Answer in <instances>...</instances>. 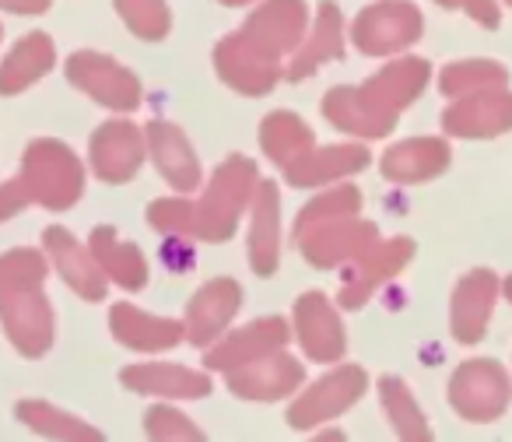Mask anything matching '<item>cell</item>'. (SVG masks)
Returning <instances> with one entry per match:
<instances>
[{
	"label": "cell",
	"mask_w": 512,
	"mask_h": 442,
	"mask_svg": "<svg viewBox=\"0 0 512 442\" xmlns=\"http://www.w3.org/2000/svg\"><path fill=\"white\" fill-rule=\"evenodd\" d=\"M71 71H85V78L81 74H71V78H78L81 85H85V92L99 95L106 106H123L130 109L134 102L127 99V95H120V88H130L134 92V78H130L127 71H120L116 64H109V57H95V53H78L71 64Z\"/></svg>",
	"instance_id": "obj_1"
},
{
	"label": "cell",
	"mask_w": 512,
	"mask_h": 442,
	"mask_svg": "<svg viewBox=\"0 0 512 442\" xmlns=\"http://www.w3.org/2000/svg\"><path fill=\"white\" fill-rule=\"evenodd\" d=\"M362 386L358 372H341V376L323 379L316 390H309V400L302 407H295V428H309V421L330 418V414L344 411L348 404H355V393Z\"/></svg>",
	"instance_id": "obj_2"
},
{
	"label": "cell",
	"mask_w": 512,
	"mask_h": 442,
	"mask_svg": "<svg viewBox=\"0 0 512 442\" xmlns=\"http://www.w3.org/2000/svg\"><path fill=\"white\" fill-rule=\"evenodd\" d=\"M299 320H302V337H306V351L316 358H334L344 348V330L334 323L327 299L323 295H309L299 302Z\"/></svg>",
	"instance_id": "obj_3"
},
{
	"label": "cell",
	"mask_w": 512,
	"mask_h": 442,
	"mask_svg": "<svg viewBox=\"0 0 512 442\" xmlns=\"http://www.w3.org/2000/svg\"><path fill=\"white\" fill-rule=\"evenodd\" d=\"M46 67H50V43L43 36L18 43L15 53L8 57V64L0 67V95L22 92V85H29V78H39Z\"/></svg>",
	"instance_id": "obj_4"
},
{
	"label": "cell",
	"mask_w": 512,
	"mask_h": 442,
	"mask_svg": "<svg viewBox=\"0 0 512 442\" xmlns=\"http://www.w3.org/2000/svg\"><path fill=\"white\" fill-rule=\"evenodd\" d=\"M123 383L130 386H141V390H151V393H179V397H200V393L211 390V383H207L204 376H193V372H186L183 365H151L148 372L134 369L123 376Z\"/></svg>",
	"instance_id": "obj_5"
},
{
	"label": "cell",
	"mask_w": 512,
	"mask_h": 442,
	"mask_svg": "<svg viewBox=\"0 0 512 442\" xmlns=\"http://www.w3.org/2000/svg\"><path fill=\"white\" fill-rule=\"evenodd\" d=\"M46 243L57 250V264H60V271H64V278L71 281L81 295H88V299H102L106 285H102V278L95 274V267L88 264L85 253L78 250V243H74L71 236H64V232H57V229L46 236Z\"/></svg>",
	"instance_id": "obj_6"
},
{
	"label": "cell",
	"mask_w": 512,
	"mask_h": 442,
	"mask_svg": "<svg viewBox=\"0 0 512 442\" xmlns=\"http://www.w3.org/2000/svg\"><path fill=\"white\" fill-rule=\"evenodd\" d=\"M235 306H239L235 281H211V288H204L190 306V313H204V320H197V327H193V344H200V337L214 334L232 316Z\"/></svg>",
	"instance_id": "obj_7"
},
{
	"label": "cell",
	"mask_w": 512,
	"mask_h": 442,
	"mask_svg": "<svg viewBox=\"0 0 512 442\" xmlns=\"http://www.w3.org/2000/svg\"><path fill=\"white\" fill-rule=\"evenodd\" d=\"M113 330H120L127 337L130 348H165V344H176L179 327L162 320H148V316H137V309L120 306L113 309Z\"/></svg>",
	"instance_id": "obj_8"
},
{
	"label": "cell",
	"mask_w": 512,
	"mask_h": 442,
	"mask_svg": "<svg viewBox=\"0 0 512 442\" xmlns=\"http://www.w3.org/2000/svg\"><path fill=\"white\" fill-rule=\"evenodd\" d=\"M428 158H446L439 141H407L400 151L386 155V176L390 179H421L435 176L439 165H428Z\"/></svg>",
	"instance_id": "obj_9"
},
{
	"label": "cell",
	"mask_w": 512,
	"mask_h": 442,
	"mask_svg": "<svg viewBox=\"0 0 512 442\" xmlns=\"http://www.w3.org/2000/svg\"><path fill=\"white\" fill-rule=\"evenodd\" d=\"M249 376H260V383H246V386H239V393H249V397H260V400H274L278 393H288L295 383H299V365L292 362V358H274L271 365H260V369H249Z\"/></svg>",
	"instance_id": "obj_10"
},
{
	"label": "cell",
	"mask_w": 512,
	"mask_h": 442,
	"mask_svg": "<svg viewBox=\"0 0 512 442\" xmlns=\"http://www.w3.org/2000/svg\"><path fill=\"white\" fill-rule=\"evenodd\" d=\"M165 137L169 144H158L155 141V151H158V162H162V176L165 179H176L179 186H193L197 176H193V158H190V148L186 141L176 134V130L165 127Z\"/></svg>",
	"instance_id": "obj_11"
},
{
	"label": "cell",
	"mask_w": 512,
	"mask_h": 442,
	"mask_svg": "<svg viewBox=\"0 0 512 442\" xmlns=\"http://www.w3.org/2000/svg\"><path fill=\"white\" fill-rule=\"evenodd\" d=\"M18 274L25 278H43V264L36 260V253H8L0 260V295L18 292Z\"/></svg>",
	"instance_id": "obj_12"
},
{
	"label": "cell",
	"mask_w": 512,
	"mask_h": 442,
	"mask_svg": "<svg viewBox=\"0 0 512 442\" xmlns=\"http://www.w3.org/2000/svg\"><path fill=\"white\" fill-rule=\"evenodd\" d=\"M50 0H0V8H11V11H46Z\"/></svg>",
	"instance_id": "obj_13"
},
{
	"label": "cell",
	"mask_w": 512,
	"mask_h": 442,
	"mask_svg": "<svg viewBox=\"0 0 512 442\" xmlns=\"http://www.w3.org/2000/svg\"><path fill=\"white\" fill-rule=\"evenodd\" d=\"M509 295H512V285H509Z\"/></svg>",
	"instance_id": "obj_14"
}]
</instances>
